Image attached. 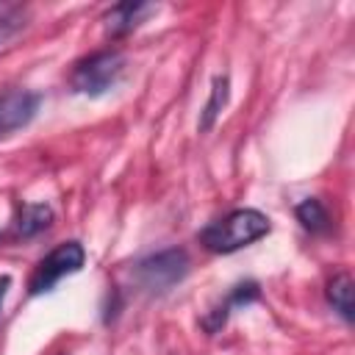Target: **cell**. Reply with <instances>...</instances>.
<instances>
[{
	"mask_svg": "<svg viewBox=\"0 0 355 355\" xmlns=\"http://www.w3.org/2000/svg\"><path fill=\"white\" fill-rule=\"evenodd\" d=\"M269 230H272V225H269L266 214H261L258 208H236L227 216L202 227L197 233V239L205 250H211L216 255H227V252H236V250L263 239Z\"/></svg>",
	"mask_w": 355,
	"mask_h": 355,
	"instance_id": "1",
	"label": "cell"
},
{
	"mask_svg": "<svg viewBox=\"0 0 355 355\" xmlns=\"http://www.w3.org/2000/svg\"><path fill=\"white\" fill-rule=\"evenodd\" d=\"M125 75V55L119 50H97L80 58L69 72V89L83 97L108 94Z\"/></svg>",
	"mask_w": 355,
	"mask_h": 355,
	"instance_id": "2",
	"label": "cell"
},
{
	"mask_svg": "<svg viewBox=\"0 0 355 355\" xmlns=\"http://www.w3.org/2000/svg\"><path fill=\"white\" fill-rule=\"evenodd\" d=\"M189 255L180 247H169L161 252H153L141 261L133 263L130 275L133 280L150 291V294H166L169 288H175L186 275H189Z\"/></svg>",
	"mask_w": 355,
	"mask_h": 355,
	"instance_id": "3",
	"label": "cell"
},
{
	"mask_svg": "<svg viewBox=\"0 0 355 355\" xmlns=\"http://www.w3.org/2000/svg\"><path fill=\"white\" fill-rule=\"evenodd\" d=\"M83 261H86V250L80 241H64L58 244L55 250H50L33 269L31 280H28V288L31 294H44V291H53L58 280H64L67 275H75L83 269Z\"/></svg>",
	"mask_w": 355,
	"mask_h": 355,
	"instance_id": "4",
	"label": "cell"
},
{
	"mask_svg": "<svg viewBox=\"0 0 355 355\" xmlns=\"http://www.w3.org/2000/svg\"><path fill=\"white\" fill-rule=\"evenodd\" d=\"M39 105H42L39 92L11 89L0 94V136H11L14 130L31 125L33 116L39 114Z\"/></svg>",
	"mask_w": 355,
	"mask_h": 355,
	"instance_id": "5",
	"label": "cell"
},
{
	"mask_svg": "<svg viewBox=\"0 0 355 355\" xmlns=\"http://www.w3.org/2000/svg\"><path fill=\"white\" fill-rule=\"evenodd\" d=\"M150 14H155V6L150 3H116L103 14V28L111 39H119L136 31Z\"/></svg>",
	"mask_w": 355,
	"mask_h": 355,
	"instance_id": "6",
	"label": "cell"
},
{
	"mask_svg": "<svg viewBox=\"0 0 355 355\" xmlns=\"http://www.w3.org/2000/svg\"><path fill=\"white\" fill-rule=\"evenodd\" d=\"M258 297H261V291H258V283H252V280L233 286V291L225 297V302H219L211 313L202 316V327H205L208 333H216L219 327H225L230 308H236V305H247V302H252V300H258Z\"/></svg>",
	"mask_w": 355,
	"mask_h": 355,
	"instance_id": "7",
	"label": "cell"
},
{
	"mask_svg": "<svg viewBox=\"0 0 355 355\" xmlns=\"http://www.w3.org/2000/svg\"><path fill=\"white\" fill-rule=\"evenodd\" d=\"M50 225H53V208L50 205H44V202H25L19 208V214H17L14 230L22 239H33V236L44 233Z\"/></svg>",
	"mask_w": 355,
	"mask_h": 355,
	"instance_id": "8",
	"label": "cell"
},
{
	"mask_svg": "<svg viewBox=\"0 0 355 355\" xmlns=\"http://www.w3.org/2000/svg\"><path fill=\"white\" fill-rule=\"evenodd\" d=\"M352 277L347 275V272H338V275H333L330 277V283H327V302L333 305V311L344 319V322H352L355 319V305H352Z\"/></svg>",
	"mask_w": 355,
	"mask_h": 355,
	"instance_id": "9",
	"label": "cell"
},
{
	"mask_svg": "<svg viewBox=\"0 0 355 355\" xmlns=\"http://www.w3.org/2000/svg\"><path fill=\"white\" fill-rule=\"evenodd\" d=\"M227 97H230V80H227V75H216L214 83H211V97H208V103H205V108L200 114V130H211L214 128L216 116L227 105Z\"/></svg>",
	"mask_w": 355,
	"mask_h": 355,
	"instance_id": "10",
	"label": "cell"
},
{
	"mask_svg": "<svg viewBox=\"0 0 355 355\" xmlns=\"http://www.w3.org/2000/svg\"><path fill=\"white\" fill-rule=\"evenodd\" d=\"M294 214H297L300 225H302L305 230H311V233H327V230H330V214H327V208L322 205V200H316V197H305V200L294 208Z\"/></svg>",
	"mask_w": 355,
	"mask_h": 355,
	"instance_id": "11",
	"label": "cell"
},
{
	"mask_svg": "<svg viewBox=\"0 0 355 355\" xmlns=\"http://www.w3.org/2000/svg\"><path fill=\"white\" fill-rule=\"evenodd\" d=\"M28 25V14L25 8H6L0 11V50Z\"/></svg>",
	"mask_w": 355,
	"mask_h": 355,
	"instance_id": "12",
	"label": "cell"
},
{
	"mask_svg": "<svg viewBox=\"0 0 355 355\" xmlns=\"http://www.w3.org/2000/svg\"><path fill=\"white\" fill-rule=\"evenodd\" d=\"M8 286H11V277H8V275H3V277H0V305H3V297H6Z\"/></svg>",
	"mask_w": 355,
	"mask_h": 355,
	"instance_id": "13",
	"label": "cell"
}]
</instances>
